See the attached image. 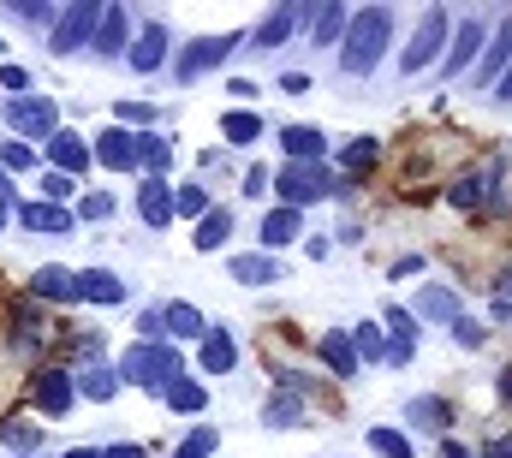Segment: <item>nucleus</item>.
Here are the masks:
<instances>
[{
  "label": "nucleus",
  "instance_id": "052dcab7",
  "mask_svg": "<svg viewBox=\"0 0 512 458\" xmlns=\"http://www.w3.org/2000/svg\"><path fill=\"white\" fill-rule=\"evenodd\" d=\"M501 399H512V369L501 375Z\"/></svg>",
  "mask_w": 512,
  "mask_h": 458
},
{
  "label": "nucleus",
  "instance_id": "de8ad7c7",
  "mask_svg": "<svg viewBox=\"0 0 512 458\" xmlns=\"http://www.w3.org/2000/svg\"><path fill=\"white\" fill-rule=\"evenodd\" d=\"M0 90H30V72H24V66H6V60H0Z\"/></svg>",
  "mask_w": 512,
  "mask_h": 458
},
{
  "label": "nucleus",
  "instance_id": "2eb2a0df",
  "mask_svg": "<svg viewBox=\"0 0 512 458\" xmlns=\"http://www.w3.org/2000/svg\"><path fill=\"white\" fill-rule=\"evenodd\" d=\"M304 18H310V6H274V12L262 18V30H256V48H280Z\"/></svg>",
  "mask_w": 512,
  "mask_h": 458
},
{
  "label": "nucleus",
  "instance_id": "6e6552de",
  "mask_svg": "<svg viewBox=\"0 0 512 458\" xmlns=\"http://www.w3.org/2000/svg\"><path fill=\"white\" fill-rule=\"evenodd\" d=\"M435 48H447V12H441V6H429V12L417 18V36H411V48L399 54V66H405V72H423V66L435 60Z\"/></svg>",
  "mask_w": 512,
  "mask_h": 458
},
{
  "label": "nucleus",
  "instance_id": "09e8293b",
  "mask_svg": "<svg viewBox=\"0 0 512 458\" xmlns=\"http://www.w3.org/2000/svg\"><path fill=\"white\" fill-rule=\"evenodd\" d=\"M411 417H417V423H447V405H435V399H417V405H411Z\"/></svg>",
  "mask_w": 512,
  "mask_h": 458
},
{
  "label": "nucleus",
  "instance_id": "e433bc0d",
  "mask_svg": "<svg viewBox=\"0 0 512 458\" xmlns=\"http://www.w3.org/2000/svg\"><path fill=\"white\" fill-rule=\"evenodd\" d=\"M221 131H227V143H256L262 137V119L251 108H233V114L221 119Z\"/></svg>",
  "mask_w": 512,
  "mask_h": 458
},
{
  "label": "nucleus",
  "instance_id": "3c124183",
  "mask_svg": "<svg viewBox=\"0 0 512 458\" xmlns=\"http://www.w3.org/2000/svg\"><path fill=\"white\" fill-rule=\"evenodd\" d=\"M280 90H286V96H304V90H310V78H304V72H286V78H280Z\"/></svg>",
  "mask_w": 512,
  "mask_h": 458
},
{
  "label": "nucleus",
  "instance_id": "393cba45",
  "mask_svg": "<svg viewBox=\"0 0 512 458\" xmlns=\"http://www.w3.org/2000/svg\"><path fill=\"white\" fill-rule=\"evenodd\" d=\"M489 185H495V167H483V173H465L447 197H453V209H483L489 203Z\"/></svg>",
  "mask_w": 512,
  "mask_h": 458
},
{
  "label": "nucleus",
  "instance_id": "c756f323",
  "mask_svg": "<svg viewBox=\"0 0 512 458\" xmlns=\"http://www.w3.org/2000/svg\"><path fill=\"white\" fill-rule=\"evenodd\" d=\"M417 316H429V322H459V298H453L447 286H423V292H417Z\"/></svg>",
  "mask_w": 512,
  "mask_h": 458
},
{
  "label": "nucleus",
  "instance_id": "680f3d73",
  "mask_svg": "<svg viewBox=\"0 0 512 458\" xmlns=\"http://www.w3.org/2000/svg\"><path fill=\"white\" fill-rule=\"evenodd\" d=\"M0 54H6V42H0Z\"/></svg>",
  "mask_w": 512,
  "mask_h": 458
},
{
  "label": "nucleus",
  "instance_id": "864d4df0",
  "mask_svg": "<svg viewBox=\"0 0 512 458\" xmlns=\"http://www.w3.org/2000/svg\"><path fill=\"white\" fill-rule=\"evenodd\" d=\"M262 185H268V173H262V167H251V173H245V197H256Z\"/></svg>",
  "mask_w": 512,
  "mask_h": 458
},
{
  "label": "nucleus",
  "instance_id": "b1692460",
  "mask_svg": "<svg viewBox=\"0 0 512 458\" xmlns=\"http://www.w3.org/2000/svg\"><path fill=\"white\" fill-rule=\"evenodd\" d=\"M316 351H322V363H328L340 381H352V375H358V351H352V340H346V334H322V345H316Z\"/></svg>",
  "mask_w": 512,
  "mask_h": 458
},
{
  "label": "nucleus",
  "instance_id": "f704fd0d",
  "mask_svg": "<svg viewBox=\"0 0 512 458\" xmlns=\"http://www.w3.org/2000/svg\"><path fill=\"white\" fill-rule=\"evenodd\" d=\"M227 232H233V215H227V209H209V215L197 221V250H221Z\"/></svg>",
  "mask_w": 512,
  "mask_h": 458
},
{
  "label": "nucleus",
  "instance_id": "a878e982",
  "mask_svg": "<svg viewBox=\"0 0 512 458\" xmlns=\"http://www.w3.org/2000/svg\"><path fill=\"white\" fill-rule=\"evenodd\" d=\"M30 292H36L42 304H72V274H66V268H36V274H30Z\"/></svg>",
  "mask_w": 512,
  "mask_h": 458
},
{
  "label": "nucleus",
  "instance_id": "f257e3e1",
  "mask_svg": "<svg viewBox=\"0 0 512 458\" xmlns=\"http://www.w3.org/2000/svg\"><path fill=\"white\" fill-rule=\"evenodd\" d=\"M387 36H393V12H387V6H364V12H352V18H346V54H340V66H346L352 78L376 72L382 54H387Z\"/></svg>",
  "mask_w": 512,
  "mask_h": 458
},
{
  "label": "nucleus",
  "instance_id": "9d476101",
  "mask_svg": "<svg viewBox=\"0 0 512 458\" xmlns=\"http://www.w3.org/2000/svg\"><path fill=\"white\" fill-rule=\"evenodd\" d=\"M90 155H96L102 167H114V173H131V167H137V137H131L126 125H108Z\"/></svg>",
  "mask_w": 512,
  "mask_h": 458
},
{
  "label": "nucleus",
  "instance_id": "7ed1b4c3",
  "mask_svg": "<svg viewBox=\"0 0 512 458\" xmlns=\"http://www.w3.org/2000/svg\"><path fill=\"white\" fill-rule=\"evenodd\" d=\"M274 191H280V209H304V203L334 197L340 185H334V173H328L322 161H286L280 179H274Z\"/></svg>",
  "mask_w": 512,
  "mask_h": 458
},
{
  "label": "nucleus",
  "instance_id": "ea45409f",
  "mask_svg": "<svg viewBox=\"0 0 512 458\" xmlns=\"http://www.w3.org/2000/svg\"><path fill=\"white\" fill-rule=\"evenodd\" d=\"M36 167V155H30V143H0V173L12 179V173H30Z\"/></svg>",
  "mask_w": 512,
  "mask_h": 458
},
{
  "label": "nucleus",
  "instance_id": "c03bdc74",
  "mask_svg": "<svg viewBox=\"0 0 512 458\" xmlns=\"http://www.w3.org/2000/svg\"><path fill=\"white\" fill-rule=\"evenodd\" d=\"M108 215H114V197H108V191L78 197V221H108Z\"/></svg>",
  "mask_w": 512,
  "mask_h": 458
},
{
  "label": "nucleus",
  "instance_id": "49530a36",
  "mask_svg": "<svg viewBox=\"0 0 512 458\" xmlns=\"http://www.w3.org/2000/svg\"><path fill=\"white\" fill-rule=\"evenodd\" d=\"M453 340L465 345V351H477V345H483V328H477L471 316H459V322H453Z\"/></svg>",
  "mask_w": 512,
  "mask_h": 458
},
{
  "label": "nucleus",
  "instance_id": "473e14b6",
  "mask_svg": "<svg viewBox=\"0 0 512 458\" xmlns=\"http://www.w3.org/2000/svg\"><path fill=\"white\" fill-rule=\"evenodd\" d=\"M262 423H268V429H298V423H304V399H298V393H274L268 411H262Z\"/></svg>",
  "mask_w": 512,
  "mask_h": 458
},
{
  "label": "nucleus",
  "instance_id": "20e7f679",
  "mask_svg": "<svg viewBox=\"0 0 512 458\" xmlns=\"http://www.w3.org/2000/svg\"><path fill=\"white\" fill-rule=\"evenodd\" d=\"M96 24H102V0H72V6L54 18L48 48H54V54H78V48L96 42Z\"/></svg>",
  "mask_w": 512,
  "mask_h": 458
},
{
  "label": "nucleus",
  "instance_id": "a211bd4d",
  "mask_svg": "<svg viewBox=\"0 0 512 458\" xmlns=\"http://www.w3.org/2000/svg\"><path fill=\"white\" fill-rule=\"evenodd\" d=\"M126 60H131V72H161V66H167V30H161V24H149V30L131 42Z\"/></svg>",
  "mask_w": 512,
  "mask_h": 458
},
{
  "label": "nucleus",
  "instance_id": "aec40b11",
  "mask_svg": "<svg viewBox=\"0 0 512 458\" xmlns=\"http://www.w3.org/2000/svg\"><path fill=\"white\" fill-rule=\"evenodd\" d=\"M0 441H6L12 458H30L42 447V429H36V417H6V423H0Z\"/></svg>",
  "mask_w": 512,
  "mask_h": 458
},
{
  "label": "nucleus",
  "instance_id": "4be33fe9",
  "mask_svg": "<svg viewBox=\"0 0 512 458\" xmlns=\"http://www.w3.org/2000/svg\"><path fill=\"white\" fill-rule=\"evenodd\" d=\"M227 268H233L239 286H274V280H280V262H274V256H233Z\"/></svg>",
  "mask_w": 512,
  "mask_h": 458
},
{
  "label": "nucleus",
  "instance_id": "bf43d9fd",
  "mask_svg": "<svg viewBox=\"0 0 512 458\" xmlns=\"http://www.w3.org/2000/svg\"><path fill=\"white\" fill-rule=\"evenodd\" d=\"M6 221H12V203H6V197H0V232H6Z\"/></svg>",
  "mask_w": 512,
  "mask_h": 458
},
{
  "label": "nucleus",
  "instance_id": "c9c22d12",
  "mask_svg": "<svg viewBox=\"0 0 512 458\" xmlns=\"http://www.w3.org/2000/svg\"><path fill=\"white\" fill-rule=\"evenodd\" d=\"M209 209H215V203H209V191H203V185H179V191H173V215H185V221H203Z\"/></svg>",
  "mask_w": 512,
  "mask_h": 458
},
{
  "label": "nucleus",
  "instance_id": "f8f14e48",
  "mask_svg": "<svg viewBox=\"0 0 512 458\" xmlns=\"http://www.w3.org/2000/svg\"><path fill=\"white\" fill-rule=\"evenodd\" d=\"M18 227H24V232H54V238H66V232L78 227V215H72V209H60V203H24V209H18Z\"/></svg>",
  "mask_w": 512,
  "mask_h": 458
},
{
  "label": "nucleus",
  "instance_id": "a19ab883",
  "mask_svg": "<svg viewBox=\"0 0 512 458\" xmlns=\"http://www.w3.org/2000/svg\"><path fill=\"white\" fill-rule=\"evenodd\" d=\"M42 191H48L42 203H60V209H66V203H72V191H78V179H66V173H54V167H48V173H42Z\"/></svg>",
  "mask_w": 512,
  "mask_h": 458
},
{
  "label": "nucleus",
  "instance_id": "0eeeda50",
  "mask_svg": "<svg viewBox=\"0 0 512 458\" xmlns=\"http://www.w3.org/2000/svg\"><path fill=\"white\" fill-rule=\"evenodd\" d=\"M72 369H60V363H48V369H36V381H30V405L42 411V417H66L72 411Z\"/></svg>",
  "mask_w": 512,
  "mask_h": 458
},
{
  "label": "nucleus",
  "instance_id": "f3484780",
  "mask_svg": "<svg viewBox=\"0 0 512 458\" xmlns=\"http://www.w3.org/2000/svg\"><path fill=\"white\" fill-rule=\"evenodd\" d=\"M137 215H143L149 227H167V221H173V185H167V179H143V191H137Z\"/></svg>",
  "mask_w": 512,
  "mask_h": 458
},
{
  "label": "nucleus",
  "instance_id": "dca6fc26",
  "mask_svg": "<svg viewBox=\"0 0 512 458\" xmlns=\"http://www.w3.org/2000/svg\"><path fill=\"white\" fill-rule=\"evenodd\" d=\"M477 54H483V24L477 18H465L459 30H453V48H447V72H465V66H477Z\"/></svg>",
  "mask_w": 512,
  "mask_h": 458
},
{
  "label": "nucleus",
  "instance_id": "4468645a",
  "mask_svg": "<svg viewBox=\"0 0 512 458\" xmlns=\"http://www.w3.org/2000/svg\"><path fill=\"white\" fill-rule=\"evenodd\" d=\"M96 54H120V48H131V18L126 6H102V24H96V42H90Z\"/></svg>",
  "mask_w": 512,
  "mask_h": 458
},
{
  "label": "nucleus",
  "instance_id": "5fc2aeb1",
  "mask_svg": "<svg viewBox=\"0 0 512 458\" xmlns=\"http://www.w3.org/2000/svg\"><path fill=\"white\" fill-rule=\"evenodd\" d=\"M495 102H512V66L501 72V84H495Z\"/></svg>",
  "mask_w": 512,
  "mask_h": 458
},
{
  "label": "nucleus",
  "instance_id": "39448f33",
  "mask_svg": "<svg viewBox=\"0 0 512 458\" xmlns=\"http://www.w3.org/2000/svg\"><path fill=\"white\" fill-rule=\"evenodd\" d=\"M239 42H245L239 30H233V36H197V42H191V48L173 60V72H179L185 84H197V78H203V72H215V66H221V60H227Z\"/></svg>",
  "mask_w": 512,
  "mask_h": 458
},
{
  "label": "nucleus",
  "instance_id": "4c0bfd02",
  "mask_svg": "<svg viewBox=\"0 0 512 458\" xmlns=\"http://www.w3.org/2000/svg\"><path fill=\"white\" fill-rule=\"evenodd\" d=\"M346 18H352V12H346V6H340V0H328V6H322V12H316V42H322V48H328V42H334V36H346Z\"/></svg>",
  "mask_w": 512,
  "mask_h": 458
},
{
  "label": "nucleus",
  "instance_id": "423d86ee",
  "mask_svg": "<svg viewBox=\"0 0 512 458\" xmlns=\"http://www.w3.org/2000/svg\"><path fill=\"white\" fill-rule=\"evenodd\" d=\"M6 125L24 131V137H54L60 131V108H54V96H12L6 102Z\"/></svg>",
  "mask_w": 512,
  "mask_h": 458
},
{
  "label": "nucleus",
  "instance_id": "5701e85b",
  "mask_svg": "<svg viewBox=\"0 0 512 458\" xmlns=\"http://www.w3.org/2000/svg\"><path fill=\"white\" fill-rule=\"evenodd\" d=\"M197 363H203L209 375H227V369L239 363V345H233V334H203V351H197Z\"/></svg>",
  "mask_w": 512,
  "mask_h": 458
},
{
  "label": "nucleus",
  "instance_id": "2f4dec72",
  "mask_svg": "<svg viewBox=\"0 0 512 458\" xmlns=\"http://www.w3.org/2000/svg\"><path fill=\"white\" fill-rule=\"evenodd\" d=\"M167 161H173V143L155 137V131H143V137H137V167H149V179H161Z\"/></svg>",
  "mask_w": 512,
  "mask_h": 458
},
{
  "label": "nucleus",
  "instance_id": "bb28decb",
  "mask_svg": "<svg viewBox=\"0 0 512 458\" xmlns=\"http://www.w3.org/2000/svg\"><path fill=\"white\" fill-rule=\"evenodd\" d=\"M298 232H304L298 209H274V215H262V244H268V250H286Z\"/></svg>",
  "mask_w": 512,
  "mask_h": 458
},
{
  "label": "nucleus",
  "instance_id": "6ab92c4d",
  "mask_svg": "<svg viewBox=\"0 0 512 458\" xmlns=\"http://www.w3.org/2000/svg\"><path fill=\"white\" fill-rule=\"evenodd\" d=\"M280 149H286L292 161H322L328 137H322L316 125H286V131H280Z\"/></svg>",
  "mask_w": 512,
  "mask_h": 458
},
{
  "label": "nucleus",
  "instance_id": "a18cd8bd",
  "mask_svg": "<svg viewBox=\"0 0 512 458\" xmlns=\"http://www.w3.org/2000/svg\"><path fill=\"white\" fill-rule=\"evenodd\" d=\"M137 345H167V328H161V310H143V322H137Z\"/></svg>",
  "mask_w": 512,
  "mask_h": 458
},
{
  "label": "nucleus",
  "instance_id": "1a4fd4ad",
  "mask_svg": "<svg viewBox=\"0 0 512 458\" xmlns=\"http://www.w3.org/2000/svg\"><path fill=\"white\" fill-rule=\"evenodd\" d=\"M72 298H84V304H126V280L108 274V268H84V274H72Z\"/></svg>",
  "mask_w": 512,
  "mask_h": 458
},
{
  "label": "nucleus",
  "instance_id": "8fccbe9b",
  "mask_svg": "<svg viewBox=\"0 0 512 458\" xmlns=\"http://www.w3.org/2000/svg\"><path fill=\"white\" fill-rule=\"evenodd\" d=\"M120 119H126V125H149L155 108H149V102H120Z\"/></svg>",
  "mask_w": 512,
  "mask_h": 458
},
{
  "label": "nucleus",
  "instance_id": "c85d7f7f",
  "mask_svg": "<svg viewBox=\"0 0 512 458\" xmlns=\"http://www.w3.org/2000/svg\"><path fill=\"white\" fill-rule=\"evenodd\" d=\"M346 340H352V351H358V363H387V334H382V322H358Z\"/></svg>",
  "mask_w": 512,
  "mask_h": 458
},
{
  "label": "nucleus",
  "instance_id": "6e6d98bb",
  "mask_svg": "<svg viewBox=\"0 0 512 458\" xmlns=\"http://www.w3.org/2000/svg\"><path fill=\"white\" fill-rule=\"evenodd\" d=\"M102 458H143V447H131V441H126V447H108Z\"/></svg>",
  "mask_w": 512,
  "mask_h": 458
},
{
  "label": "nucleus",
  "instance_id": "79ce46f5",
  "mask_svg": "<svg viewBox=\"0 0 512 458\" xmlns=\"http://www.w3.org/2000/svg\"><path fill=\"white\" fill-rule=\"evenodd\" d=\"M215 441H221L215 429H197V435H185V441L173 447V458H209V453H215Z\"/></svg>",
  "mask_w": 512,
  "mask_h": 458
},
{
  "label": "nucleus",
  "instance_id": "7c9ffc66",
  "mask_svg": "<svg viewBox=\"0 0 512 458\" xmlns=\"http://www.w3.org/2000/svg\"><path fill=\"white\" fill-rule=\"evenodd\" d=\"M167 405H173L179 417H197V411L209 405V387H203V381H191V375H179V381L167 387Z\"/></svg>",
  "mask_w": 512,
  "mask_h": 458
},
{
  "label": "nucleus",
  "instance_id": "412c9836",
  "mask_svg": "<svg viewBox=\"0 0 512 458\" xmlns=\"http://www.w3.org/2000/svg\"><path fill=\"white\" fill-rule=\"evenodd\" d=\"M161 328H167V340H203L209 334L203 316H197V304H167L161 310Z\"/></svg>",
  "mask_w": 512,
  "mask_h": 458
},
{
  "label": "nucleus",
  "instance_id": "72a5a7b5",
  "mask_svg": "<svg viewBox=\"0 0 512 458\" xmlns=\"http://www.w3.org/2000/svg\"><path fill=\"white\" fill-rule=\"evenodd\" d=\"M376 161H382V143H376V137H352V143L340 149V167H346V173H370Z\"/></svg>",
  "mask_w": 512,
  "mask_h": 458
},
{
  "label": "nucleus",
  "instance_id": "58836bf2",
  "mask_svg": "<svg viewBox=\"0 0 512 458\" xmlns=\"http://www.w3.org/2000/svg\"><path fill=\"white\" fill-rule=\"evenodd\" d=\"M387 328H393V345L387 351H411V340H417V316L411 310H393L387 304Z\"/></svg>",
  "mask_w": 512,
  "mask_h": 458
},
{
  "label": "nucleus",
  "instance_id": "cd10ccee",
  "mask_svg": "<svg viewBox=\"0 0 512 458\" xmlns=\"http://www.w3.org/2000/svg\"><path fill=\"white\" fill-rule=\"evenodd\" d=\"M512 66V18L495 30V42L483 48V84H501V72Z\"/></svg>",
  "mask_w": 512,
  "mask_h": 458
},
{
  "label": "nucleus",
  "instance_id": "603ef678",
  "mask_svg": "<svg viewBox=\"0 0 512 458\" xmlns=\"http://www.w3.org/2000/svg\"><path fill=\"white\" fill-rule=\"evenodd\" d=\"M483 458H512V435H501V441H489V447H483Z\"/></svg>",
  "mask_w": 512,
  "mask_h": 458
},
{
  "label": "nucleus",
  "instance_id": "37998d69",
  "mask_svg": "<svg viewBox=\"0 0 512 458\" xmlns=\"http://www.w3.org/2000/svg\"><path fill=\"white\" fill-rule=\"evenodd\" d=\"M370 447L387 453V458H411V441H405L399 429H370Z\"/></svg>",
  "mask_w": 512,
  "mask_h": 458
},
{
  "label": "nucleus",
  "instance_id": "13d9d810",
  "mask_svg": "<svg viewBox=\"0 0 512 458\" xmlns=\"http://www.w3.org/2000/svg\"><path fill=\"white\" fill-rule=\"evenodd\" d=\"M66 458H102V453H96V447H72Z\"/></svg>",
  "mask_w": 512,
  "mask_h": 458
},
{
  "label": "nucleus",
  "instance_id": "9b49d317",
  "mask_svg": "<svg viewBox=\"0 0 512 458\" xmlns=\"http://www.w3.org/2000/svg\"><path fill=\"white\" fill-rule=\"evenodd\" d=\"M48 161H54V173L78 179V173L90 167V143H84L78 131H54V137H48Z\"/></svg>",
  "mask_w": 512,
  "mask_h": 458
},
{
  "label": "nucleus",
  "instance_id": "ddd939ff",
  "mask_svg": "<svg viewBox=\"0 0 512 458\" xmlns=\"http://www.w3.org/2000/svg\"><path fill=\"white\" fill-rule=\"evenodd\" d=\"M72 393H78V399H96V405H108V399L120 393V369H108V363H84V369L72 375Z\"/></svg>",
  "mask_w": 512,
  "mask_h": 458
},
{
  "label": "nucleus",
  "instance_id": "f03ea898",
  "mask_svg": "<svg viewBox=\"0 0 512 458\" xmlns=\"http://www.w3.org/2000/svg\"><path fill=\"white\" fill-rule=\"evenodd\" d=\"M179 375H185V363H179V351H173V345H131L126 357H120V387L167 393Z\"/></svg>",
  "mask_w": 512,
  "mask_h": 458
},
{
  "label": "nucleus",
  "instance_id": "4d7b16f0",
  "mask_svg": "<svg viewBox=\"0 0 512 458\" xmlns=\"http://www.w3.org/2000/svg\"><path fill=\"white\" fill-rule=\"evenodd\" d=\"M441 458H471V453H465V447H453V441H447V447H441Z\"/></svg>",
  "mask_w": 512,
  "mask_h": 458
}]
</instances>
